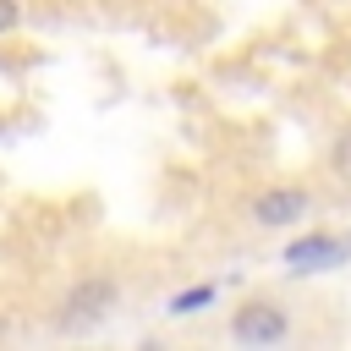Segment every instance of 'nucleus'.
<instances>
[{"label": "nucleus", "instance_id": "1", "mask_svg": "<svg viewBox=\"0 0 351 351\" xmlns=\"http://www.w3.org/2000/svg\"><path fill=\"white\" fill-rule=\"evenodd\" d=\"M285 313L274 307V302H247V307H236V318H230V335L241 340V346H280L285 340Z\"/></svg>", "mask_w": 351, "mask_h": 351}, {"label": "nucleus", "instance_id": "2", "mask_svg": "<svg viewBox=\"0 0 351 351\" xmlns=\"http://www.w3.org/2000/svg\"><path fill=\"white\" fill-rule=\"evenodd\" d=\"M115 280H104V274H93V280H82V285H71V296H66V324H93V318H104L110 307H115Z\"/></svg>", "mask_w": 351, "mask_h": 351}, {"label": "nucleus", "instance_id": "3", "mask_svg": "<svg viewBox=\"0 0 351 351\" xmlns=\"http://www.w3.org/2000/svg\"><path fill=\"white\" fill-rule=\"evenodd\" d=\"M346 241L340 236H302V241H291L285 247V263L296 269V274H313V269H335V263H346Z\"/></svg>", "mask_w": 351, "mask_h": 351}, {"label": "nucleus", "instance_id": "4", "mask_svg": "<svg viewBox=\"0 0 351 351\" xmlns=\"http://www.w3.org/2000/svg\"><path fill=\"white\" fill-rule=\"evenodd\" d=\"M307 214V192L302 186H269L258 203H252V219L258 225H296Z\"/></svg>", "mask_w": 351, "mask_h": 351}, {"label": "nucleus", "instance_id": "5", "mask_svg": "<svg viewBox=\"0 0 351 351\" xmlns=\"http://www.w3.org/2000/svg\"><path fill=\"white\" fill-rule=\"evenodd\" d=\"M214 302V285H197V291H181L176 302H170V313H197V307H208Z\"/></svg>", "mask_w": 351, "mask_h": 351}, {"label": "nucleus", "instance_id": "6", "mask_svg": "<svg viewBox=\"0 0 351 351\" xmlns=\"http://www.w3.org/2000/svg\"><path fill=\"white\" fill-rule=\"evenodd\" d=\"M16 16H22V11H16V0H0V33H11V27H16Z\"/></svg>", "mask_w": 351, "mask_h": 351}, {"label": "nucleus", "instance_id": "7", "mask_svg": "<svg viewBox=\"0 0 351 351\" xmlns=\"http://www.w3.org/2000/svg\"><path fill=\"white\" fill-rule=\"evenodd\" d=\"M335 165H340V170H351V132L335 143Z\"/></svg>", "mask_w": 351, "mask_h": 351}]
</instances>
